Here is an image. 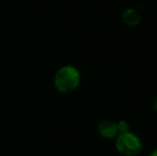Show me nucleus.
Instances as JSON below:
<instances>
[{
    "mask_svg": "<svg viewBox=\"0 0 157 156\" xmlns=\"http://www.w3.org/2000/svg\"><path fill=\"white\" fill-rule=\"evenodd\" d=\"M81 81L79 70L74 65H63L54 76V87L59 93L67 94L78 89Z\"/></svg>",
    "mask_w": 157,
    "mask_h": 156,
    "instance_id": "obj_1",
    "label": "nucleus"
},
{
    "mask_svg": "<svg viewBox=\"0 0 157 156\" xmlns=\"http://www.w3.org/2000/svg\"><path fill=\"white\" fill-rule=\"evenodd\" d=\"M117 152L122 156H137L143 150V142L136 133L129 131L118 134L114 138Z\"/></svg>",
    "mask_w": 157,
    "mask_h": 156,
    "instance_id": "obj_2",
    "label": "nucleus"
},
{
    "mask_svg": "<svg viewBox=\"0 0 157 156\" xmlns=\"http://www.w3.org/2000/svg\"><path fill=\"white\" fill-rule=\"evenodd\" d=\"M97 133L101 138L107 140H112L118 136L117 122L112 120H103L97 125Z\"/></svg>",
    "mask_w": 157,
    "mask_h": 156,
    "instance_id": "obj_3",
    "label": "nucleus"
},
{
    "mask_svg": "<svg viewBox=\"0 0 157 156\" xmlns=\"http://www.w3.org/2000/svg\"><path fill=\"white\" fill-rule=\"evenodd\" d=\"M122 23L128 28H135L141 23L142 21V15L140 11L136 8H127L122 12Z\"/></svg>",
    "mask_w": 157,
    "mask_h": 156,
    "instance_id": "obj_4",
    "label": "nucleus"
},
{
    "mask_svg": "<svg viewBox=\"0 0 157 156\" xmlns=\"http://www.w3.org/2000/svg\"><path fill=\"white\" fill-rule=\"evenodd\" d=\"M117 128H118L119 134L126 133V131H130V125L126 120H119L117 122Z\"/></svg>",
    "mask_w": 157,
    "mask_h": 156,
    "instance_id": "obj_5",
    "label": "nucleus"
},
{
    "mask_svg": "<svg viewBox=\"0 0 157 156\" xmlns=\"http://www.w3.org/2000/svg\"><path fill=\"white\" fill-rule=\"evenodd\" d=\"M152 107H153L154 111H156V112H157V97H155L153 100V103H152Z\"/></svg>",
    "mask_w": 157,
    "mask_h": 156,
    "instance_id": "obj_6",
    "label": "nucleus"
},
{
    "mask_svg": "<svg viewBox=\"0 0 157 156\" xmlns=\"http://www.w3.org/2000/svg\"><path fill=\"white\" fill-rule=\"evenodd\" d=\"M147 156H157V149H154L153 151H151Z\"/></svg>",
    "mask_w": 157,
    "mask_h": 156,
    "instance_id": "obj_7",
    "label": "nucleus"
}]
</instances>
